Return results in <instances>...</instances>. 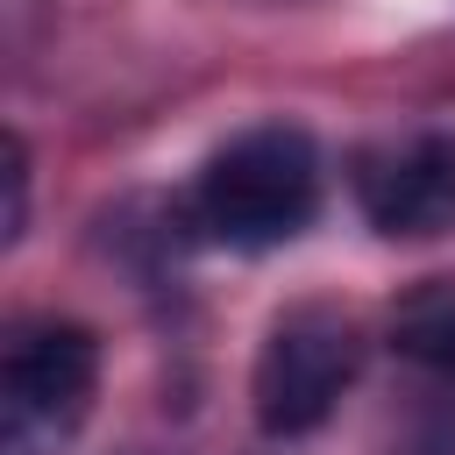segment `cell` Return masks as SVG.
<instances>
[{"label":"cell","mask_w":455,"mask_h":455,"mask_svg":"<svg viewBox=\"0 0 455 455\" xmlns=\"http://www.w3.org/2000/svg\"><path fill=\"white\" fill-rule=\"evenodd\" d=\"M199 228L228 249H277L291 242L313 206H320V149L306 128H242L228 149L206 156L199 171Z\"/></svg>","instance_id":"obj_1"},{"label":"cell","mask_w":455,"mask_h":455,"mask_svg":"<svg viewBox=\"0 0 455 455\" xmlns=\"http://www.w3.org/2000/svg\"><path fill=\"white\" fill-rule=\"evenodd\" d=\"M100 348L71 320H21L0 355V455H64L92 412Z\"/></svg>","instance_id":"obj_2"},{"label":"cell","mask_w":455,"mask_h":455,"mask_svg":"<svg viewBox=\"0 0 455 455\" xmlns=\"http://www.w3.org/2000/svg\"><path fill=\"white\" fill-rule=\"evenodd\" d=\"M355 377V327L327 306H299L270 327L263 355H256V427L291 441V434H313L341 391Z\"/></svg>","instance_id":"obj_3"},{"label":"cell","mask_w":455,"mask_h":455,"mask_svg":"<svg viewBox=\"0 0 455 455\" xmlns=\"http://www.w3.org/2000/svg\"><path fill=\"white\" fill-rule=\"evenodd\" d=\"M355 199L384 235H427L455 213V156L441 142H391L355 164Z\"/></svg>","instance_id":"obj_4"},{"label":"cell","mask_w":455,"mask_h":455,"mask_svg":"<svg viewBox=\"0 0 455 455\" xmlns=\"http://www.w3.org/2000/svg\"><path fill=\"white\" fill-rule=\"evenodd\" d=\"M391 348L434 377H455V277H427L391 306Z\"/></svg>","instance_id":"obj_5"}]
</instances>
